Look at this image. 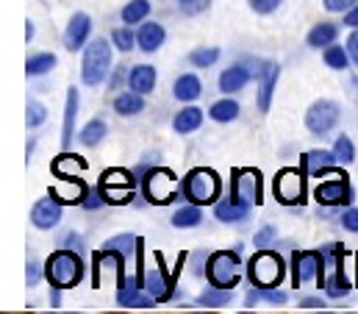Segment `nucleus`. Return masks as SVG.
I'll return each instance as SVG.
<instances>
[{
	"label": "nucleus",
	"instance_id": "obj_1",
	"mask_svg": "<svg viewBox=\"0 0 358 314\" xmlns=\"http://www.w3.org/2000/svg\"><path fill=\"white\" fill-rule=\"evenodd\" d=\"M84 259L78 250L70 247H59L56 253L48 256L45 261V278L50 281V287H62V289H73L81 284L84 278Z\"/></svg>",
	"mask_w": 358,
	"mask_h": 314
},
{
	"label": "nucleus",
	"instance_id": "obj_2",
	"mask_svg": "<svg viewBox=\"0 0 358 314\" xmlns=\"http://www.w3.org/2000/svg\"><path fill=\"white\" fill-rule=\"evenodd\" d=\"M320 250H322V259H325V278H322L320 287L325 289V295L331 301H339L353 289V284L345 275V245L342 242H328Z\"/></svg>",
	"mask_w": 358,
	"mask_h": 314
},
{
	"label": "nucleus",
	"instance_id": "obj_3",
	"mask_svg": "<svg viewBox=\"0 0 358 314\" xmlns=\"http://www.w3.org/2000/svg\"><path fill=\"white\" fill-rule=\"evenodd\" d=\"M180 192L189 203L194 206H208V203H217L220 200V192H222V181L214 170H206V167H194L183 184H180Z\"/></svg>",
	"mask_w": 358,
	"mask_h": 314
},
{
	"label": "nucleus",
	"instance_id": "obj_4",
	"mask_svg": "<svg viewBox=\"0 0 358 314\" xmlns=\"http://www.w3.org/2000/svg\"><path fill=\"white\" fill-rule=\"evenodd\" d=\"M136 175H142V195H145V200H150L156 206H167L178 195L180 184L170 170L150 167V170H136Z\"/></svg>",
	"mask_w": 358,
	"mask_h": 314
},
{
	"label": "nucleus",
	"instance_id": "obj_5",
	"mask_svg": "<svg viewBox=\"0 0 358 314\" xmlns=\"http://www.w3.org/2000/svg\"><path fill=\"white\" fill-rule=\"evenodd\" d=\"M111 45L106 39H94L84 48V62H81V78L87 86H100L111 76Z\"/></svg>",
	"mask_w": 358,
	"mask_h": 314
},
{
	"label": "nucleus",
	"instance_id": "obj_6",
	"mask_svg": "<svg viewBox=\"0 0 358 314\" xmlns=\"http://www.w3.org/2000/svg\"><path fill=\"white\" fill-rule=\"evenodd\" d=\"M206 273H208L211 287L234 289L239 284V275H242L239 253L236 250H217V253H211L208 256V264H206Z\"/></svg>",
	"mask_w": 358,
	"mask_h": 314
},
{
	"label": "nucleus",
	"instance_id": "obj_7",
	"mask_svg": "<svg viewBox=\"0 0 358 314\" xmlns=\"http://www.w3.org/2000/svg\"><path fill=\"white\" fill-rule=\"evenodd\" d=\"M97 189L103 192L106 203H111V206H125V203H131L134 195H136V181L131 178L128 170H106L103 178H100V184H97Z\"/></svg>",
	"mask_w": 358,
	"mask_h": 314
},
{
	"label": "nucleus",
	"instance_id": "obj_8",
	"mask_svg": "<svg viewBox=\"0 0 358 314\" xmlns=\"http://www.w3.org/2000/svg\"><path fill=\"white\" fill-rule=\"evenodd\" d=\"M248 273H250V281H253L256 287H278V284L283 281V275H286V264H283V259H280L278 253H272V250H259V253L250 259Z\"/></svg>",
	"mask_w": 358,
	"mask_h": 314
},
{
	"label": "nucleus",
	"instance_id": "obj_9",
	"mask_svg": "<svg viewBox=\"0 0 358 314\" xmlns=\"http://www.w3.org/2000/svg\"><path fill=\"white\" fill-rule=\"evenodd\" d=\"M322 278H325L322 250H294L292 253V287H303L311 281L322 284Z\"/></svg>",
	"mask_w": 358,
	"mask_h": 314
},
{
	"label": "nucleus",
	"instance_id": "obj_10",
	"mask_svg": "<svg viewBox=\"0 0 358 314\" xmlns=\"http://www.w3.org/2000/svg\"><path fill=\"white\" fill-rule=\"evenodd\" d=\"M125 261H128V259H125L120 250L100 247V250L92 256V264H94V267H92V284L100 287L106 275H111L114 284H120V281L125 278Z\"/></svg>",
	"mask_w": 358,
	"mask_h": 314
},
{
	"label": "nucleus",
	"instance_id": "obj_11",
	"mask_svg": "<svg viewBox=\"0 0 358 314\" xmlns=\"http://www.w3.org/2000/svg\"><path fill=\"white\" fill-rule=\"evenodd\" d=\"M339 117H342V111L334 100H317L306 111V128L317 137H325L339 125Z\"/></svg>",
	"mask_w": 358,
	"mask_h": 314
},
{
	"label": "nucleus",
	"instance_id": "obj_12",
	"mask_svg": "<svg viewBox=\"0 0 358 314\" xmlns=\"http://www.w3.org/2000/svg\"><path fill=\"white\" fill-rule=\"evenodd\" d=\"M275 198L283 206H300L306 198V178L300 170H280L275 178Z\"/></svg>",
	"mask_w": 358,
	"mask_h": 314
},
{
	"label": "nucleus",
	"instance_id": "obj_13",
	"mask_svg": "<svg viewBox=\"0 0 358 314\" xmlns=\"http://www.w3.org/2000/svg\"><path fill=\"white\" fill-rule=\"evenodd\" d=\"M314 198L320 206H348L353 200V189H350V181L345 172L334 175V178H325L317 189H314Z\"/></svg>",
	"mask_w": 358,
	"mask_h": 314
},
{
	"label": "nucleus",
	"instance_id": "obj_14",
	"mask_svg": "<svg viewBox=\"0 0 358 314\" xmlns=\"http://www.w3.org/2000/svg\"><path fill=\"white\" fill-rule=\"evenodd\" d=\"M176 275H178V270L167 273L162 264L159 267H148L145 270V292L156 303H167L173 298V292H176Z\"/></svg>",
	"mask_w": 358,
	"mask_h": 314
},
{
	"label": "nucleus",
	"instance_id": "obj_15",
	"mask_svg": "<svg viewBox=\"0 0 358 314\" xmlns=\"http://www.w3.org/2000/svg\"><path fill=\"white\" fill-rule=\"evenodd\" d=\"M264 184H262V175L256 172V170H234V181H231V195H236L239 200H245V203H264L262 198H264V189H262Z\"/></svg>",
	"mask_w": 358,
	"mask_h": 314
},
{
	"label": "nucleus",
	"instance_id": "obj_16",
	"mask_svg": "<svg viewBox=\"0 0 358 314\" xmlns=\"http://www.w3.org/2000/svg\"><path fill=\"white\" fill-rule=\"evenodd\" d=\"M62 214H64V203H59L56 198H39L36 203H34V209H31V223H34V228H39V231H50V228H56L59 223H62Z\"/></svg>",
	"mask_w": 358,
	"mask_h": 314
},
{
	"label": "nucleus",
	"instance_id": "obj_17",
	"mask_svg": "<svg viewBox=\"0 0 358 314\" xmlns=\"http://www.w3.org/2000/svg\"><path fill=\"white\" fill-rule=\"evenodd\" d=\"M90 34H92V17L90 14H87V11L73 14V17H70V22H67V31H64V48H67L70 53H76V50L87 48V45H90Z\"/></svg>",
	"mask_w": 358,
	"mask_h": 314
},
{
	"label": "nucleus",
	"instance_id": "obj_18",
	"mask_svg": "<svg viewBox=\"0 0 358 314\" xmlns=\"http://www.w3.org/2000/svg\"><path fill=\"white\" fill-rule=\"evenodd\" d=\"M87 195H90V189H87V184L78 175H73V178H56V184L50 186V198H56L64 206L84 203Z\"/></svg>",
	"mask_w": 358,
	"mask_h": 314
},
{
	"label": "nucleus",
	"instance_id": "obj_19",
	"mask_svg": "<svg viewBox=\"0 0 358 314\" xmlns=\"http://www.w3.org/2000/svg\"><path fill=\"white\" fill-rule=\"evenodd\" d=\"M248 214H250V203L239 200L236 195H231V198L214 203V217H217L220 223H242Z\"/></svg>",
	"mask_w": 358,
	"mask_h": 314
},
{
	"label": "nucleus",
	"instance_id": "obj_20",
	"mask_svg": "<svg viewBox=\"0 0 358 314\" xmlns=\"http://www.w3.org/2000/svg\"><path fill=\"white\" fill-rule=\"evenodd\" d=\"M339 164V158L334 151H308L303 153V172L306 175H325L334 172V167Z\"/></svg>",
	"mask_w": 358,
	"mask_h": 314
},
{
	"label": "nucleus",
	"instance_id": "obj_21",
	"mask_svg": "<svg viewBox=\"0 0 358 314\" xmlns=\"http://www.w3.org/2000/svg\"><path fill=\"white\" fill-rule=\"evenodd\" d=\"M76 120H78V89H67V103H64V125H62V148L70 151L73 134H76Z\"/></svg>",
	"mask_w": 358,
	"mask_h": 314
},
{
	"label": "nucleus",
	"instance_id": "obj_22",
	"mask_svg": "<svg viewBox=\"0 0 358 314\" xmlns=\"http://www.w3.org/2000/svg\"><path fill=\"white\" fill-rule=\"evenodd\" d=\"M167 39V31L162 22H145L139 25V34H136V45L145 50V53H156Z\"/></svg>",
	"mask_w": 358,
	"mask_h": 314
},
{
	"label": "nucleus",
	"instance_id": "obj_23",
	"mask_svg": "<svg viewBox=\"0 0 358 314\" xmlns=\"http://www.w3.org/2000/svg\"><path fill=\"white\" fill-rule=\"evenodd\" d=\"M128 89L139 95H150L156 89V67L153 64H136L128 73Z\"/></svg>",
	"mask_w": 358,
	"mask_h": 314
},
{
	"label": "nucleus",
	"instance_id": "obj_24",
	"mask_svg": "<svg viewBox=\"0 0 358 314\" xmlns=\"http://www.w3.org/2000/svg\"><path fill=\"white\" fill-rule=\"evenodd\" d=\"M142 289H145V275H139V273L136 275H125L117 284V303L120 306H134L139 301Z\"/></svg>",
	"mask_w": 358,
	"mask_h": 314
},
{
	"label": "nucleus",
	"instance_id": "obj_25",
	"mask_svg": "<svg viewBox=\"0 0 358 314\" xmlns=\"http://www.w3.org/2000/svg\"><path fill=\"white\" fill-rule=\"evenodd\" d=\"M275 83H278V64L267 62L262 78H259V109L267 114L272 109V92H275Z\"/></svg>",
	"mask_w": 358,
	"mask_h": 314
},
{
	"label": "nucleus",
	"instance_id": "obj_26",
	"mask_svg": "<svg viewBox=\"0 0 358 314\" xmlns=\"http://www.w3.org/2000/svg\"><path fill=\"white\" fill-rule=\"evenodd\" d=\"M248 81H250V73H248L245 62H242V64H234V67H228V70L220 76V92L234 95V92L245 89V83H248Z\"/></svg>",
	"mask_w": 358,
	"mask_h": 314
},
{
	"label": "nucleus",
	"instance_id": "obj_27",
	"mask_svg": "<svg viewBox=\"0 0 358 314\" xmlns=\"http://www.w3.org/2000/svg\"><path fill=\"white\" fill-rule=\"evenodd\" d=\"M84 170H87V161L81 156H76V153H70V151H64L53 161V175L56 178H73V175H81Z\"/></svg>",
	"mask_w": 358,
	"mask_h": 314
},
{
	"label": "nucleus",
	"instance_id": "obj_28",
	"mask_svg": "<svg viewBox=\"0 0 358 314\" xmlns=\"http://www.w3.org/2000/svg\"><path fill=\"white\" fill-rule=\"evenodd\" d=\"M114 111H117L120 117H134V114L145 111V95L134 92V89L117 95V97H114Z\"/></svg>",
	"mask_w": 358,
	"mask_h": 314
},
{
	"label": "nucleus",
	"instance_id": "obj_29",
	"mask_svg": "<svg viewBox=\"0 0 358 314\" xmlns=\"http://www.w3.org/2000/svg\"><path fill=\"white\" fill-rule=\"evenodd\" d=\"M103 247L120 250L125 259H139V256H142V239H136L134 234L111 236V239H106V242H103Z\"/></svg>",
	"mask_w": 358,
	"mask_h": 314
},
{
	"label": "nucleus",
	"instance_id": "obj_30",
	"mask_svg": "<svg viewBox=\"0 0 358 314\" xmlns=\"http://www.w3.org/2000/svg\"><path fill=\"white\" fill-rule=\"evenodd\" d=\"M200 125H203V109H197V106L180 109L178 114H176V120H173V128H176L178 134H192V131H197Z\"/></svg>",
	"mask_w": 358,
	"mask_h": 314
},
{
	"label": "nucleus",
	"instance_id": "obj_31",
	"mask_svg": "<svg viewBox=\"0 0 358 314\" xmlns=\"http://www.w3.org/2000/svg\"><path fill=\"white\" fill-rule=\"evenodd\" d=\"M200 92H203V83H200L197 76H192V73L180 76V78L176 81V86H173V95L178 97L180 103H192V100H197Z\"/></svg>",
	"mask_w": 358,
	"mask_h": 314
},
{
	"label": "nucleus",
	"instance_id": "obj_32",
	"mask_svg": "<svg viewBox=\"0 0 358 314\" xmlns=\"http://www.w3.org/2000/svg\"><path fill=\"white\" fill-rule=\"evenodd\" d=\"M336 36H339V28L334 22H317L308 31V45L311 48H328V45L336 42Z\"/></svg>",
	"mask_w": 358,
	"mask_h": 314
},
{
	"label": "nucleus",
	"instance_id": "obj_33",
	"mask_svg": "<svg viewBox=\"0 0 358 314\" xmlns=\"http://www.w3.org/2000/svg\"><path fill=\"white\" fill-rule=\"evenodd\" d=\"M56 64H59V59H56L53 53H36V56H31V59L25 62V76H31V78L48 76Z\"/></svg>",
	"mask_w": 358,
	"mask_h": 314
},
{
	"label": "nucleus",
	"instance_id": "obj_34",
	"mask_svg": "<svg viewBox=\"0 0 358 314\" xmlns=\"http://www.w3.org/2000/svg\"><path fill=\"white\" fill-rule=\"evenodd\" d=\"M239 103L236 100H231V97H225V100H217L211 109H208V117L211 120H217V123H234L236 117H239Z\"/></svg>",
	"mask_w": 358,
	"mask_h": 314
},
{
	"label": "nucleus",
	"instance_id": "obj_35",
	"mask_svg": "<svg viewBox=\"0 0 358 314\" xmlns=\"http://www.w3.org/2000/svg\"><path fill=\"white\" fill-rule=\"evenodd\" d=\"M150 14V0H128L122 6V22L125 25H136V22H145Z\"/></svg>",
	"mask_w": 358,
	"mask_h": 314
},
{
	"label": "nucleus",
	"instance_id": "obj_36",
	"mask_svg": "<svg viewBox=\"0 0 358 314\" xmlns=\"http://www.w3.org/2000/svg\"><path fill=\"white\" fill-rule=\"evenodd\" d=\"M106 134H108V125H106V120H90L87 125H84V131H81V145H87V148H94V145H100L103 139H106Z\"/></svg>",
	"mask_w": 358,
	"mask_h": 314
},
{
	"label": "nucleus",
	"instance_id": "obj_37",
	"mask_svg": "<svg viewBox=\"0 0 358 314\" xmlns=\"http://www.w3.org/2000/svg\"><path fill=\"white\" fill-rule=\"evenodd\" d=\"M231 301H234V292L231 289H222V287H211V289H206L197 298V303L206 306V309H220V306H228Z\"/></svg>",
	"mask_w": 358,
	"mask_h": 314
},
{
	"label": "nucleus",
	"instance_id": "obj_38",
	"mask_svg": "<svg viewBox=\"0 0 358 314\" xmlns=\"http://www.w3.org/2000/svg\"><path fill=\"white\" fill-rule=\"evenodd\" d=\"M200 209H203V206H194V203L178 209L176 217H173V226H176V228H197V226L203 223V212H200Z\"/></svg>",
	"mask_w": 358,
	"mask_h": 314
},
{
	"label": "nucleus",
	"instance_id": "obj_39",
	"mask_svg": "<svg viewBox=\"0 0 358 314\" xmlns=\"http://www.w3.org/2000/svg\"><path fill=\"white\" fill-rule=\"evenodd\" d=\"M325 64L331 67V70H348V64H350V53H348V48H342V45H328L325 48Z\"/></svg>",
	"mask_w": 358,
	"mask_h": 314
},
{
	"label": "nucleus",
	"instance_id": "obj_40",
	"mask_svg": "<svg viewBox=\"0 0 358 314\" xmlns=\"http://www.w3.org/2000/svg\"><path fill=\"white\" fill-rule=\"evenodd\" d=\"M111 42H114V48L120 50V53H131L134 50V45H136V34L125 25V28H114L111 31Z\"/></svg>",
	"mask_w": 358,
	"mask_h": 314
},
{
	"label": "nucleus",
	"instance_id": "obj_41",
	"mask_svg": "<svg viewBox=\"0 0 358 314\" xmlns=\"http://www.w3.org/2000/svg\"><path fill=\"white\" fill-rule=\"evenodd\" d=\"M217 59H220V48H197V50L189 53V62H192L194 67H200V70L217 64Z\"/></svg>",
	"mask_w": 358,
	"mask_h": 314
},
{
	"label": "nucleus",
	"instance_id": "obj_42",
	"mask_svg": "<svg viewBox=\"0 0 358 314\" xmlns=\"http://www.w3.org/2000/svg\"><path fill=\"white\" fill-rule=\"evenodd\" d=\"M334 153H336V158H339L342 164H350V161L356 158V145H353V139L345 137V134H339L336 142H334Z\"/></svg>",
	"mask_w": 358,
	"mask_h": 314
},
{
	"label": "nucleus",
	"instance_id": "obj_43",
	"mask_svg": "<svg viewBox=\"0 0 358 314\" xmlns=\"http://www.w3.org/2000/svg\"><path fill=\"white\" fill-rule=\"evenodd\" d=\"M25 120H28V128H39V125L48 120V109H45L39 100H28V114H25Z\"/></svg>",
	"mask_w": 358,
	"mask_h": 314
},
{
	"label": "nucleus",
	"instance_id": "obj_44",
	"mask_svg": "<svg viewBox=\"0 0 358 314\" xmlns=\"http://www.w3.org/2000/svg\"><path fill=\"white\" fill-rule=\"evenodd\" d=\"M42 275H45V264H39V261H28V270H25V281H28V287H36V284L42 281Z\"/></svg>",
	"mask_w": 358,
	"mask_h": 314
},
{
	"label": "nucleus",
	"instance_id": "obj_45",
	"mask_svg": "<svg viewBox=\"0 0 358 314\" xmlns=\"http://www.w3.org/2000/svg\"><path fill=\"white\" fill-rule=\"evenodd\" d=\"M250 3V8L256 11V14H272L283 0H248Z\"/></svg>",
	"mask_w": 358,
	"mask_h": 314
},
{
	"label": "nucleus",
	"instance_id": "obj_46",
	"mask_svg": "<svg viewBox=\"0 0 358 314\" xmlns=\"http://www.w3.org/2000/svg\"><path fill=\"white\" fill-rule=\"evenodd\" d=\"M259 295H262L267 303H275V306H283V303H286V295H283V292H275V287H259Z\"/></svg>",
	"mask_w": 358,
	"mask_h": 314
},
{
	"label": "nucleus",
	"instance_id": "obj_47",
	"mask_svg": "<svg viewBox=\"0 0 358 314\" xmlns=\"http://www.w3.org/2000/svg\"><path fill=\"white\" fill-rule=\"evenodd\" d=\"M103 203H106L103 192H100V189H90V195L84 198V203H81V206H84V209H90V212H92V209H100Z\"/></svg>",
	"mask_w": 358,
	"mask_h": 314
},
{
	"label": "nucleus",
	"instance_id": "obj_48",
	"mask_svg": "<svg viewBox=\"0 0 358 314\" xmlns=\"http://www.w3.org/2000/svg\"><path fill=\"white\" fill-rule=\"evenodd\" d=\"M356 3L358 0H322V6H325L328 11H350Z\"/></svg>",
	"mask_w": 358,
	"mask_h": 314
},
{
	"label": "nucleus",
	"instance_id": "obj_49",
	"mask_svg": "<svg viewBox=\"0 0 358 314\" xmlns=\"http://www.w3.org/2000/svg\"><path fill=\"white\" fill-rule=\"evenodd\" d=\"M342 226H345L348 231L358 234V206H356V209H348V212L342 214Z\"/></svg>",
	"mask_w": 358,
	"mask_h": 314
},
{
	"label": "nucleus",
	"instance_id": "obj_50",
	"mask_svg": "<svg viewBox=\"0 0 358 314\" xmlns=\"http://www.w3.org/2000/svg\"><path fill=\"white\" fill-rule=\"evenodd\" d=\"M272 239H275V228H272V226H264V228H262L259 234L253 236V245H259V247H264V245H269Z\"/></svg>",
	"mask_w": 358,
	"mask_h": 314
},
{
	"label": "nucleus",
	"instance_id": "obj_51",
	"mask_svg": "<svg viewBox=\"0 0 358 314\" xmlns=\"http://www.w3.org/2000/svg\"><path fill=\"white\" fill-rule=\"evenodd\" d=\"M62 247H70V250H78V253H84V239L78 234H67L62 239Z\"/></svg>",
	"mask_w": 358,
	"mask_h": 314
},
{
	"label": "nucleus",
	"instance_id": "obj_52",
	"mask_svg": "<svg viewBox=\"0 0 358 314\" xmlns=\"http://www.w3.org/2000/svg\"><path fill=\"white\" fill-rule=\"evenodd\" d=\"M348 53H350V62L358 67V28H353V34H350V39H348Z\"/></svg>",
	"mask_w": 358,
	"mask_h": 314
},
{
	"label": "nucleus",
	"instance_id": "obj_53",
	"mask_svg": "<svg viewBox=\"0 0 358 314\" xmlns=\"http://www.w3.org/2000/svg\"><path fill=\"white\" fill-rule=\"evenodd\" d=\"M122 81H128V73H125V67H120V64H117V70H111V81H108V86H111V89H120V86H122Z\"/></svg>",
	"mask_w": 358,
	"mask_h": 314
},
{
	"label": "nucleus",
	"instance_id": "obj_54",
	"mask_svg": "<svg viewBox=\"0 0 358 314\" xmlns=\"http://www.w3.org/2000/svg\"><path fill=\"white\" fill-rule=\"evenodd\" d=\"M300 306H303V309H325L328 301H325V298H303Z\"/></svg>",
	"mask_w": 358,
	"mask_h": 314
},
{
	"label": "nucleus",
	"instance_id": "obj_55",
	"mask_svg": "<svg viewBox=\"0 0 358 314\" xmlns=\"http://www.w3.org/2000/svg\"><path fill=\"white\" fill-rule=\"evenodd\" d=\"M345 25H350V28H358V3L350 8V11H345Z\"/></svg>",
	"mask_w": 358,
	"mask_h": 314
},
{
	"label": "nucleus",
	"instance_id": "obj_56",
	"mask_svg": "<svg viewBox=\"0 0 358 314\" xmlns=\"http://www.w3.org/2000/svg\"><path fill=\"white\" fill-rule=\"evenodd\" d=\"M50 306L53 309L62 306V287H50Z\"/></svg>",
	"mask_w": 358,
	"mask_h": 314
},
{
	"label": "nucleus",
	"instance_id": "obj_57",
	"mask_svg": "<svg viewBox=\"0 0 358 314\" xmlns=\"http://www.w3.org/2000/svg\"><path fill=\"white\" fill-rule=\"evenodd\" d=\"M25 39H28V42L34 39V22H28V25H25Z\"/></svg>",
	"mask_w": 358,
	"mask_h": 314
},
{
	"label": "nucleus",
	"instance_id": "obj_58",
	"mask_svg": "<svg viewBox=\"0 0 358 314\" xmlns=\"http://www.w3.org/2000/svg\"><path fill=\"white\" fill-rule=\"evenodd\" d=\"M356 284H358V256H356Z\"/></svg>",
	"mask_w": 358,
	"mask_h": 314
},
{
	"label": "nucleus",
	"instance_id": "obj_59",
	"mask_svg": "<svg viewBox=\"0 0 358 314\" xmlns=\"http://www.w3.org/2000/svg\"><path fill=\"white\" fill-rule=\"evenodd\" d=\"M180 3H183V6H189V3H194V0H180Z\"/></svg>",
	"mask_w": 358,
	"mask_h": 314
}]
</instances>
